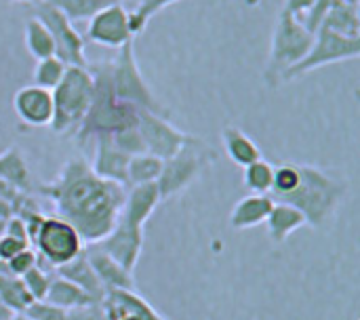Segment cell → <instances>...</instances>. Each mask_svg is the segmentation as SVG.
Here are the masks:
<instances>
[{
    "instance_id": "obj_38",
    "label": "cell",
    "mask_w": 360,
    "mask_h": 320,
    "mask_svg": "<svg viewBox=\"0 0 360 320\" xmlns=\"http://www.w3.org/2000/svg\"><path fill=\"white\" fill-rule=\"evenodd\" d=\"M68 320H108L101 304H89L76 310H68Z\"/></svg>"
},
{
    "instance_id": "obj_36",
    "label": "cell",
    "mask_w": 360,
    "mask_h": 320,
    "mask_svg": "<svg viewBox=\"0 0 360 320\" xmlns=\"http://www.w3.org/2000/svg\"><path fill=\"white\" fill-rule=\"evenodd\" d=\"M23 314L30 316L32 320H68V310H61V308L49 304L46 300L32 302Z\"/></svg>"
},
{
    "instance_id": "obj_10",
    "label": "cell",
    "mask_w": 360,
    "mask_h": 320,
    "mask_svg": "<svg viewBox=\"0 0 360 320\" xmlns=\"http://www.w3.org/2000/svg\"><path fill=\"white\" fill-rule=\"evenodd\" d=\"M32 17L44 23L53 42H55V57L61 59L65 65L89 68V59L84 53V38L78 34L74 23L61 15L53 4L44 0H36L32 4Z\"/></svg>"
},
{
    "instance_id": "obj_33",
    "label": "cell",
    "mask_w": 360,
    "mask_h": 320,
    "mask_svg": "<svg viewBox=\"0 0 360 320\" xmlns=\"http://www.w3.org/2000/svg\"><path fill=\"white\" fill-rule=\"evenodd\" d=\"M53 276H55V274H51L44 266L38 264L36 268H32L30 272H25V274L21 276V281H23L27 293L32 295V300H34V302H42V300L46 297V291H49V287H51Z\"/></svg>"
},
{
    "instance_id": "obj_15",
    "label": "cell",
    "mask_w": 360,
    "mask_h": 320,
    "mask_svg": "<svg viewBox=\"0 0 360 320\" xmlns=\"http://www.w3.org/2000/svg\"><path fill=\"white\" fill-rule=\"evenodd\" d=\"M93 141H95V154H93V160L89 162L91 169L99 177L114 181L122 188H129L127 169H129L131 156L124 154L122 150H118L114 146V141L110 139V135H97Z\"/></svg>"
},
{
    "instance_id": "obj_4",
    "label": "cell",
    "mask_w": 360,
    "mask_h": 320,
    "mask_svg": "<svg viewBox=\"0 0 360 320\" xmlns=\"http://www.w3.org/2000/svg\"><path fill=\"white\" fill-rule=\"evenodd\" d=\"M53 93V120L51 131L57 135H76L89 105L93 101V76L89 68L68 65L61 82Z\"/></svg>"
},
{
    "instance_id": "obj_11",
    "label": "cell",
    "mask_w": 360,
    "mask_h": 320,
    "mask_svg": "<svg viewBox=\"0 0 360 320\" xmlns=\"http://www.w3.org/2000/svg\"><path fill=\"white\" fill-rule=\"evenodd\" d=\"M137 129L141 133L146 152L158 156L160 160L171 158L184 146V141L188 139V133L173 127L167 120V116L152 114V112H146V110H139Z\"/></svg>"
},
{
    "instance_id": "obj_35",
    "label": "cell",
    "mask_w": 360,
    "mask_h": 320,
    "mask_svg": "<svg viewBox=\"0 0 360 320\" xmlns=\"http://www.w3.org/2000/svg\"><path fill=\"white\" fill-rule=\"evenodd\" d=\"M40 264V257H38V253L34 251V249H23L21 253H17L13 260H8L6 264H4V268H0V272H8V274H13V276H23L25 272H30L32 268H36Z\"/></svg>"
},
{
    "instance_id": "obj_40",
    "label": "cell",
    "mask_w": 360,
    "mask_h": 320,
    "mask_svg": "<svg viewBox=\"0 0 360 320\" xmlns=\"http://www.w3.org/2000/svg\"><path fill=\"white\" fill-rule=\"evenodd\" d=\"M4 236H11L15 241H21L25 245H30V238H27V232H25V226L19 217H11L6 219V226H4Z\"/></svg>"
},
{
    "instance_id": "obj_49",
    "label": "cell",
    "mask_w": 360,
    "mask_h": 320,
    "mask_svg": "<svg viewBox=\"0 0 360 320\" xmlns=\"http://www.w3.org/2000/svg\"><path fill=\"white\" fill-rule=\"evenodd\" d=\"M240 2H247V4H253V2H257V0H240Z\"/></svg>"
},
{
    "instance_id": "obj_7",
    "label": "cell",
    "mask_w": 360,
    "mask_h": 320,
    "mask_svg": "<svg viewBox=\"0 0 360 320\" xmlns=\"http://www.w3.org/2000/svg\"><path fill=\"white\" fill-rule=\"evenodd\" d=\"M110 68H112L114 95L120 101H124V103H129L133 108L152 112V114L167 116V112L162 110L160 101L154 97L152 89L148 87V82L143 80V76H141V72L137 68L133 40L118 49V55H116L114 61H110Z\"/></svg>"
},
{
    "instance_id": "obj_48",
    "label": "cell",
    "mask_w": 360,
    "mask_h": 320,
    "mask_svg": "<svg viewBox=\"0 0 360 320\" xmlns=\"http://www.w3.org/2000/svg\"><path fill=\"white\" fill-rule=\"evenodd\" d=\"M13 2H30V4H34L36 0H13Z\"/></svg>"
},
{
    "instance_id": "obj_32",
    "label": "cell",
    "mask_w": 360,
    "mask_h": 320,
    "mask_svg": "<svg viewBox=\"0 0 360 320\" xmlns=\"http://www.w3.org/2000/svg\"><path fill=\"white\" fill-rule=\"evenodd\" d=\"M179 2V0H139V4L129 13V25H131V34L137 36L139 32L146 30V25L150 23V19L162 11L165 6Z\"/></svg>"
},
{
    "instance_id": "obj_18",
    "label": "cell",
    "mask_w": 360,
    "mask_h": 320,
    "mask_svg": "<svg viewBox=\"0 0 360 320\" xmlns=\"http://www.w3.org/2000/svg\"><path fill=\"white\" fill-rule=\"evenodd\" d=\"M108 320H118L124 314H131L137 320H167L160 312H156L137 291H108L101 302Z\"/></svg>"
},
{
    "instance_id": "obj_16",
    "label": "cell",
    "mask_w": 360,
    "mask_h": 320,
    "mask_svg": "<svg viewBox=\"0 0 360 320\" xmlns=\"http://www.w3.org/2000/svg\"><path fill=\"white\" fill-rule=\"evenodd\" d=\"M160 203H162V198H160V192H158L156 184L131 186V188H127L124 205H122L118 222H122V224H127L131 228L143 230L146 222L152 217V213L158 209Z\"/></svg>"
},
{
    "instance_id": "obj_34",
    "label": "cell",
    "mask_w": 360,
    "mask_h": 320,
    "mask_svg": "<svg viewBox=\"0 0 360 320\" xmlns=\"http://www.w3.org/2000/svg\"><path fill=\"white\" fill-rule=\"evenodd\" d=\"M110 139L114 141V146L118 150H122L129 156H137V154H143L146 152V146H143V139H141V133H139L137 124L112 133Z\"/></svg>"
},
{
    "instance_id": "obj_9",
    "label": "cell",
    "mask_w": 360,
    "mask_h": 320,
    "mask_svg": "<svg viewBox=\"0 0 360 320\" xmlns=\"http://www.w3.org/2000/svg\"><path fill=\"white\" fill-rule=\"evenodd\" d=\"M360 55V38H348L342 34H335L327 27H319L314 34V42L308 51V55L295 63L291 70L285 72L283 82H291L295 78L306 76L312 70L338 63V61H348L356 59Z\"/></svg>"
},
{
    "instance_id": "obj_17",
    "label": "cell",
    "mask_w": 360,
    "mask_h": 320,
    "mask_svg": "<svg viewBox=\"0 0 360 320\" xmlns=\"http://www.w3.org/2000/svg\"><path fill=\"white\" fill-rule=\"evenodd\" d=\"M84 255L95 272V276L99 279V283L103 285L105 293L108 291H118V289H127V291H137L135 289V281L133 274L127 272L118 262H114L108 253H103L99 247L95 245H84Z\"/></svg>"
},
{
    "instance_id": "obj_45",
    "label": "cell",
    "mask_w": 360,
    "mask_h": 320,
    "mask_svg": "<svg viewBox=\"0 0 360 320\" xmlns=\"http://www.w3.org/2000/svg\"><path fill=\"white\" fill-rule=\"evenodd\" d=\"M11 320H32V319H30V316H25V314L21 312V314H15Z\"/></svg>"
},
{
    "instance_id": "obj_3",
    "label": "cell",
    "mask_w": 360,
    "mask_h": 320,
    "mask_svg": "<svg viewBox=\"0 0 360 320\" xmlns=\"http://www.w3.org/2000/svg\"><path fill=\"white\" fill-rule=\"evenodd\" d=\"M297 169H300L297 186L274 203H285L295 207L306 217V224L319 230L333 217V213L342 205L348 192V184L312 165L297 162Z\"/></svg>"
},
{
    "instance_id": "obj_19",
    "label": "cell",
    "mask_w": 360,
    "mask_h": 320,
    "mask_svg": "<svg viewBox=\"0 0 360 320\" xmlns=\"http://www.w3.org/2000/svg\"><path fill=\"white\" fill-rule=\"evenodd\" d=\"M274 207V200L270 194H251L236 203L230 215V226L234 230H249L259 224H266L270 211Z\"/></svg>"
},
{
    "instance_id": "obj_39",
    "label": "cell",
    "mask_w": 360,
    "mask_h": 320,
    "mask_svg": "<svg viewBox=\"0 0 360 320\" xmlns=\"http://www.w3.org/2000/svg\"><path fill=\"white\" fill-rule=\"evenodd\" d=\"M30 245H25V243H21V241H15V238H11V236H0V262H8V260H13L17 253H21L23 249H27Z\"/></svg>"
},
{
    "instance_id": "obj_26",
    "label": "cell",
    "mask_w": 360,
    "mask_h": 320,
    "mask_svg": "<svg viewBox=\"0 0 360 320\" xmlns=\"http://www.w3.org/2000/svg\"><path fill=\"white\" fill-rule=\"evenodd\" d=\"M162 162L165 160H160L158 156L148 154V152L131 156L129 169H127L129 188L131 186H143V184H156L160 177V171H162Z\"/></svg>"
},
{
    "instance_id": "obj_20",
    "label": "cell",
    "mask_w": 360,
    "mask_h": 320,
    "mask_svg": "<svg viewBox=\"0 0 360 320\" xmlns=\"http://www.w3.org/2000/svg\"><path fill=\"white\" fill-rule=\"evenodd\" d=\"M55 274L61 276V279H65V281H70V283H74V285H76L78 289H82L93 302H97V304L103 302L105 289H103V285L99 283V279L95 276V272H93V268H91L86 255H84V251H82L76 260H72L70 264L57 268Z\"/></svg>"
},
{
    "instance_id": "obj_8",
    "label": "cell",
    "mask_w": 360,
    "mask_h": 320,
    "mask_svg": "<svg viewBox=\"0 0 360 320\" xmlns=\"http://www.w3.org/2000/svg\"><path fill=\"white\" fill-rule=\"evenodd\" d=\"M32 245H34L38 257L49 268H55V270L70 264L84 251V243H82L80 234L57 215L42 219Z\"/></svg>"
},
{
    "instance_id": "obj_13",
    "label": "cell",
    "mask_w": 360,
    "mask_h": 320,
    "mask_svg": "<svg viewBox=\"0 0 360 320\" xmlns=\"http://www.w3.org/2000/svg\"><path fill=\"white\" fill-rule=\"evenodd\" d=\"M95 247H99L114 262H118L127 272L133 274L139 264L141 249H143V230L131 228V226L118 222L114 226V230L103 241L95 243Z\"/></svg>"
},
{
    "instance_id": "obj_22",
    "label": "cell",
    "mask_w": 360,
    "mask_h": 320,
    "mask_svg": "<svg viewBox=\"0 0 360 320\" xmlns=\"http://www.w3.org/2000/svg\"><path fill=\"white\" fill-rule=\"evenodd\" d=\"M221 141H224V148H226L228 158L234 165H238V167H249V165L262 160L259 146L247 133H243L238 127H232V124L224 127Z\"/></svg>"
},
{
    "instance_id": "obj_29",
    "label": "cell",
    "mask_w": 360,
    "mask_h": 320,
    "mask_svg": "<svg viewBox=\"0 0 360 320\" xmlns=\"http://www.w3.org/2000/svg\"><path fill=\"white\" fill-rule=\"evenodd\" d=\"M44 2L53 4L61 15H65L74 23V21H82V19H91L95 13H99L101 8H105L118 0H44Z\"/></svg>"
},
{
    "instance_id": "obj_2",
    "label": "cell",
    "mask_w": 360,
    "mask_h": 320,
    "mask_svg": "<svg viewBox=\"0 0 360 320\" xmlns=\"http://www.w3.org/2000/svg\"><path fill=\"white\" fill-rule=\"evenodd\" d=\"M89 72L93 76V101L80 129L74 135L80 146L95 139L97 135H112L120 129L135 127L139 116V108H133L114 95L110 61L89 63Z\"/></svg>"
},
{
    "instance_id": "obj_21",
    "label": "cell",
    "mask_w": 360,
    "mask_h": 320,
    "mask_svg": "<svg viewBox=\"0 0 360 320\" xmlns=\"http://www.w3.org/2000/svg\"><path fill=\"white\" fill-rule=\"evenodd\" d=\"M266 226H268V236L274 245H283L293 232H297L300 228L306 226V217L291 205H285V203H274L268 219H266Z\"/></svg>"
},
{
    "instance_id": "obj_28",
    "label": "cell",
    "mask_w": 360,
    "mask_h": 320,
    "mask_svg": "<svg viewBox=\"0 0 360 320\" xmlns=\"http://www.w3.org/2000/svg\"><path fill=\"white\" fill-rule=\"evenodd\" d=\"M0 300L8 310L15 314H21L27 310V306L34 302L32 295L27 293L23 281L19 276H13L8 272H0Z\"/></svg>"
},
{
    "instance_id": "obj_12",
    "label": "cell",
    "mask_w": 360,
    "mask_h": 320,
    "mask_svg": "<svg viewBox=\"0 0 360 320\" xmlns=\"http://www.w3.org/2000/svg\"><path fill=\"white\" fill-rule=\"evenodd\" d=\"M86 40L110 46V49H120L127 42L133 40L131 25H129V11L122 6V2H114L99 13H95L89 19V27L84 34Z\"/></svg>"
},
{
    "instance_id": "obj_31",
    "label": "cell",
    "mask_w": 360,
    "mask_h": 320,
    "mask_svg": "<svg viewBox=\"0 0 360 320\" xmlns=\"http://www.w3.org/2000/svg\"><path fill=\"white\" fill-rule=\"evenodd\" d=\"M65 70H68V65L57 57L40 59V61H36V68H34V74H32V80H34L32 84H36L40 89H46V91H53L61 82Z\"/></svg>"
},
{
    "instance_id": "obj_14",
    "label": "cell",
    "mask_w": 360,
    "mask_h": 320,
    "mask_svg": "<svg viewBox=\"0 0 360 320\" xmlns=\"http://www.w3.org/2000/svg\"><path fill=\"white\" fill-rule=\"evenodd\" d=\"M19 120L27 127H49L53 120V93L36 84L21 87L13 97Z\"/></svg>"
},
{
    "instance_id": "obj_6",
    "label": "cell",
    "mask_w": 360,
    "mask_h": 320,
    "mask_svg": "<svg viewBox=\"0 0 360 320\" xmlns=\"http://www.w3.org/2000/svg\"><path fill=\"white\" fill-rule=\"evenodd\" d=\"M215 160H217V152L209 143H205L194 135H188L184 146L162 162V171L156 181L160 198L167 200L184 192Z\"/></svg>"
},
{
    "instance_id": "obj_25",
    "label": "cell",
    "mask_w": 360,
    "mask_h": 320,
    "mask_svg": "<svg viewBox=\"0 0 360 320\" xmlns=\"http://www.w3.org/2000/svg\"><path fill=\"white\" fill-rule=\"evenodd\" d=\"M44 300L49 304L61 308V310H76V308H82V306H89V304H97L82 289H78L74 283H70V281H65V279H61L57 274L53 276Z\"/></svg>"
},
{
    "instance_id": "obj_47",
    "label": "cell",
    "mask_w": 360,
    "mask_h": 320,
    "mask_svg": "<svg viewBox=\"0 0 360 320\" xmlns=\"http://www.w3.org/2000/svg\"><path fill=\"white\" fill-rule=\"evenodd\" d=\"M118 320H137L135 316H131V314H124V316H120Z\"/></svg>"
},
{
    "instance_id": "obj_5",
    "label": "cell",
    "mask_w": 360,
    "mask_h": 320,
    "mask_svg": "<svg viewBox=\"0 0 360 320\" xmlns=\"http://www.w3.org/2000/svg\"><path fill=\"white\" fill-rule=\"evenodd\" d=\"M314 42V34H310L302 19L281 11L274 23L272 46L268 55V63L264 70V80L268 87H278L287 70L300 63Z\"/></svg>"
},
{
    "instance_id": "obj_30",
    "label": "cell",
    "mask_w": 360,
    "mask_h": 320,
    "mask_svg": "<svg viewBox=\"0 0 360 320\" xmlns=\"http://www.w3.org/2000/svg\"><path fill=\"white\" fill-rule=\"evenodd\" d=\"M243 181H245V188L253 194H270L272 181H274V167L262 158V160L245 167Z\"/></svg>"
},
{
    "instance_id": "obj_43",
    "label": "cell",
    "mask_w": 360,
    "mask_h": 320,
    "mask_svg": "<svg viewBox=\"0 0 360 320\" xmlns=\"http://www.w3.org/2000/svg\"><path fill=\"white\" fill-rule=\"evenodd\" d=\"M13 217V209H11V203L0 198V219H11Z\"/></svg>"
},
{
    "instance_id": "obj_50",
    "label": "cell",
    "mask_w": 360,
    "mask_h": 320,
    "mask_svg": "<svg viewBox=\"0 0 360 320\" xmlns=\"http://www.w3.org/2000/svg\"><path fill=\"white\" fill-rule=\"evenodd\" d=\"M118 2H122V0H118Z\"/></svg>"
},
{
    "instance_id": "obj_46",
    "label": "cell",
    "mask_w": 360,
    "mask_h": 320,
    "mask_svg": "<svg viewBox=\"0 0 360 320\" xmlns=\"http://www.w3.org/2000/svg\"><path fill=\"white\" fill-rule=\"evenodd\" d=\"M342 2H346V4H352V6H359V0H342Z\"/></svg>"
},
{
    "instance_id": "obj_27",
    "label": "cell",
    "mask_w": 360,
    "mask_h": 320,
    "mask_svg": "<svg viewBox=\"0 0 360 320\" xmlns=\"http://www.w3.org/2000/svg\"><path fill=\"white\" fill-rule=\"evenodd\" d=\"M23 36H25V46L34 59L40 61L46 57H55V42H53V38H51V34L42 21H38L36 17H30L25 21Z\"/></svg>"
},
{
    "instance_id": "obj_1",
    "label": "cell",
    "mask_w": 360,
    "mask_h": 320,
    "mask_svg": "<svg viewBox=\"0 0 360 320\" xmlns=\"http://www.w3.org/2000/svg\"><path fill=\"white\" fill-rule=\"evenodd\" d=\"M36 192L51 200L57 217L68 222L84 245H95L118 224L127 188L99 177L89 160L70 158L55 179Z\"/></svg>"
},
{
    "instance_id": "obj_37",
    "label": "cell",
    "mask_w": 360,
    "mask_h": 320,
    "mask_svg": "<svg viewBox=\"0 0 360 320\" xmlns=\"http://www.w3.org/2000/svg\"><path fill=\"white\" fill-rule=\"evenodd\" d=\"M333 2H335V0H316V2L312 4V8L302 17V23H304V27H306L310 34H316V30L321 27V23H323L325 15L329 13V8H331Z\"/></svg>"
},
{
    "instance_id": "obj_24",
    "label": "cell",
    "mask_w": 360,
    "mask_h": 320,
    "mask_svg": "<svg viewBox=\"0 0 360 320\" xmlns=\"http://www.w3.org/2000/svg\"><path fill=\"white\" fill-rule=\"evenodd\" d=\"M321 27H327L335 34L348 36V38H360V15L359 6L346 4L342 0H335L325 15Z\"/></svg>"
},
{
    "instance_id": "obj_23",
    "label": "cell",
    "mask_w": 360,
    "mask_h": 320,
    "mask_svg": "<svg viewBox=\"0 0 360 320\" xmlns=\"http://www.w3.org/2000/svg\"><path fill=\"white\" fill-rule=\"evenodd\" d=\"M0 179L17 188L19 192L32 194V175L25 162V156L17 148H8L0 152Z\"/></svg>"
},
{
    "instance_id": "obj_41",
    "label": "cell",
    "mask_w": 360,
    "mask_h": 320,
    "mask_svg": "<svg viewBox=\"0 0 360 320\" xmlns=\"http://www.w3.org/2000/svg\"><path fill=\"white\" fill-rule=\"evenodd\" d=\"M314 2H316V0H285V4H283L281 11H285V13H289V15L302 19V17L312 8Z\"/></svg>"
},
{
    "instance_id": "obj_44",
    "label": "cell",
    "mask_w": 360,
    "mask_h": 320,
    "mask_svg": "<svg viewBox=\"0 0 360 320\" xmlns=\"http://www.w3.org/2000/svg\"><path fill=\"white\" fill-rule=\"evenodd\" d=\"M15 316V312L13 310H8L6 306H4V302L0 300V320H11Z\"/></svg>"
},
{
    "instance_id": "obj_42",
    "label": "cell",
    "mask_w": 360,
    "mask_h": 320,
    "mask_svg": "<svg viewBox=\"0 0 360 320\" xmlns=\"http://www.w3.org/2000/svg\"><path fill=\"white\" fill-rule=\"evenodd\" d=\"M21 192L17 190V188H13L11 184H6L4 179H0V198H4V200H8L11 205H13V200L19 196Z\"/></svg>"
}]
</instances>
